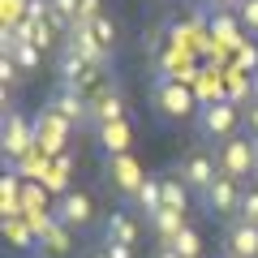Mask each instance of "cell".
<instances>
[{
	"mask_svg": "<svg viewBox=\"0 0 258 258\" xmlns=\"http://www.w3.org/2000/svg\"><path fill=\"white\" fill-rule=\"evenodd\" d=\"M176 176L189 185L194 198H203V194L224 176V172H220V155H215L211 147H203V142H194V147L185 151L181 159H176Z\"/></svg>",
	"mask_w": 258,
	"mask_h": 258,
	"instance_id": "6da1fadb",
	"label": "cell"
},
{
	"mask_svg": "<svg viewBox=\"0 0 258 258\" xmlns=\"http://www.w3.org/2000/svg\"><path fill=\"white\" fill-rule=\"evenodd\" d=\"M237 129H241V108L232 99L203 103L198 116H194V134H198V142H228V138H237Z\"/></svg>",
	"mask_w": 258,
	"mask_h": 258,
	"instance_id": "7a4b0ae2",
	"label": "cell"
},
{
	"mask_svg": "<svg viewBox=\"0 0 258 258\" xmlns=\"http://www.w3.org/2000/svg\"><path fill=\"white\" fill-rule=\"evenodd\" d=\"M151 103L164 120H194L203 103H194V95L185 86H176V78L168 74H155V91H151Z\"/></svg>",
	"mask_w": 258,
	"mask_h": 258,
	"instance_id": "3957f363",
	"label": "cell"
},
{
	"mask_svg": "<svg viewBox=\"0 0 258 258\" xmlns=\"http://www.w3.org/2000/svg\"><path fill=\"white\" fill-rule=\"evenodd\" d=\"M215 155H220V172L232 176V181L245 185V176H258V142L245 138V134L220 142V147H215Z\"/></svg>",
	"mask_w": 258,
	"mask_h": 258,
	"instance_id": "277c9868",
	"label": "cell"
},
{
	"mask_svg": "<svg viewBox=\"0 0 258 258\" xmlns=\"http://www.w3.org/2000/svg\"><path fill=\"white\" fill-rule=\"evenodd\" d=\"M0 147H5V164H13V159H22L26 151H35V120L22 116V108H13V103H5V120H0Z\"/></svg>",
	"mask_w": 258,
	"mask_h": 258,
	"instance_id": "5b68a950",
	"label": "cell"
},
{
	"mask_svg": "<svg viewBox=\"0 0 258 258\" xmlns=\"http://www.w3.org/2000/svg\"><path fill=\"white\" fill-rule=\"evenodd\" d=\"M35 120V142H39V151H47V155H64V142H69V134H74V125L60 116V112L52 108V103H43L39 108V116H30Z\"/></svg>",
	"mask_w": 258,
	"mask_h": 258,
	"instance_id": "8992f818",
	"label": "cell"
},
{
	"mask_svg": "<svg viewBox=\"0 0 258 258\" xmlns=\"http://www.w3.org/2000/svg\"><path fill=\"white\" fill-rule=\"evenodd\" d=\"M241 194H245V185H241V181L220 176V181H215L211 189L198 198V207H203L207 215H215V220H237V211H241Z\"/></svg>",
	"mask_w": 258,
	"mask_h": 258,
	"instance_id": "52a82bcc",
	"label": "cell"
},
{
	"mask_svg": "<svg viewBox=\"0 0 258 258\" xmlns=\"http://www.w3.org/2000/svg\"><path fill=\"white\" fill-rule=\"evenodd\" d=\"M47 103H52V108L60 112L74 129L95 125V103H91V95L78 91V86H60V82H56V91H52V99H47Z\"/></svg>",
	"mask_w": 258,
	"mask_h": 258,
	"instance_id": "ba28073f",
	"label": "cell"
},
{
	"mask_svg": "<svg viewBox=\"0 0 258 258\" xmlns=\"http://www.w3.org/2000/svg\"><path fill=\"white\" fill-rule=\"evenodd\" d=\"M52 215H56L69 232H78V228H91V224H95V203H91V194L69 189V194H60V203H56Z\"/></svg>",
	"mask_w": 258,
	"mask_h": 258,
	"instance_id": "9c48e42d",
	"label": "cell"
},
{
	"mask_svg": "<svg viewBox=\"0 0 258 258\" xmlns=\"http://www.w3.org/2000/svg\"><path fill=\"white\" fill-rule=\"evenodd\" d=\"M64 43L74 47V52L82 56L86 64H91V69H103V64H112V52H108V47L99 43V39H95L91 22H74V30L64 35Z\"/></svg>",
	"mask_w": 258,
	"mask_h": 258,
	"instance_id": "30bf717a",
	"label": "cell"
},
{
	"mask_svg": "<svg viewBox=\"0 0 258 258\" xmlns=\"http://www.w3.org/2000/svg\"><path fill=\"white\" fill-rule=\"evenodd\" d=\"M138 220H134V207H116V211H108V220H103V232H99V245H134L138 241Z\"/></svg>",
	"mask_w": 258,
	"mask_h": 258,
	"instance_id": "8fae6325",
	"label": "cell"
},
{
	"mask_svg": "<svg viewBox=\"0 0 258 258\" xmlns=\"http://www.w3.org/2000/svg\"><path fill=\"white\" fill-rule=\"evenodd\" d=\"M108 176H112V185L125 194L129 203H134V194H138L142 181H147V172L138 168V159H134V155H112L108 159Z\"/></svg>",
	"mask_w": 258,
	"mask_h": 258,
	"instance_id": "7c38bea8",
	"label": "cell"
},
{
	"mask_svg": "<svg viewBox=\"0 0 258 258\" xmlns=\"http://www.w3.org/2000/svg\"><path fill=\"white\" fill-rule=\"evenodd\" d=\"M224 249H228V258H258V228L232 220L224 232Z\"/></svg>",
	"mask_w": 258,
	"mask_h": 258,
	"instance_id": "4fadbf2b",
	"label": "cell"
},
{
	"mask_svg": "<svg viewBox=\"0 0 258 258\" xmlns=\"http://www.w3.org/2000/svg\"><path fill=\"white\" fill-rule=\"evenodd\" d=\"M69 237H74V232H69V228L52 215V220H47V228L39 232L35 254H39V258H69Z\"/></svg>",
	"mask_w": 258,
	"mask_h": 258,
	"instance_id": "5bb4252c",
	"label": "cell"
},
{
	"mask_svg": "<svg viewBox=\"0 0 258 258\" xmlns=\"http://www.w3.org/2000/svg\"><path fill=\"white\" fill-rule=\"evenodd\" d=\"M134 211H142L147 224L164 211V176H147V181H142V189L134 194Z\"/></svg>",
	"mask_w": 258,
	"mask_h": 258,
	"instance_id": "9a60e30c",
	"label": "cell"
},
{
	"mask_svg": "<svg viewBox=\"0 0 258 258\" xmlns=\"http://www.w3.org/2000/svg\"><path fill=\"white\" fill-rule=\"evenodd\" d=\"M5 237H9V245L18 249V254H26V249L39 245V232L30 228L26 215H5Z\"/></svg>",
	"mask_w": 258,
	"mask_h": 258,
	"instance_id": "2e32d148",
	"label": "cell"
},
{
	"mask_svg": "<svg viewBox=\"0 0 258 258\" xmlns=\"http://www.w3.org/2000/svg\"><path fill=\"white\" fill-rule=\"evenodd\" d=\"M189 198H194V194H189V185H185L181 176H164V207H168V211H181L185 215Z\"/></svg>",
	"mask_w": 258,
	"mask_h": 258,
	"instance_id": "e0dca14e",
	"label": "cell"
},
{
	"mask_svg": "<svg viewBox=\"0 0 258 258\" xmlns=\"http://www.w3.org/2000/svg\"><path fill=\"white\" fill-rule=\"evenodd\" d=\"M5 56H13V64H18L22 74H35L39 69V60H43V52H39L35 43H13V47H0Z\"/></svg>",
	"mask_w": 258,
	"mask_h": 258,
	"instance_id": "ac0fdd59",
	"label": "cell"
},
{
	"mask_svg": "<svg viewBox=\"0 0 258 258\" xmlns=\"http://www.w3.org/2000/svg\"><path fill=\"white\" fill-rule=\"evenodd\" d=\"M168 245H172V249H176L181 258H203V237H198V232H194L189 224H185V228L176 232V237L168 241Z\"/></svg>",
	"mask_w": 258,
	"mask_h": 258,
	"instance_id": "d6986e66",
	"label": "cell"
},
{
	"mask_svg": "<svg viewBox=\"0 0 258 258\" xmlns=\"http://www.w3.org/2000/svg\"><path fill=\"white\" fill-rule=\"evenodd\" d=\"M237 22L245 30V39H258V0H237Z\"/></svg>",
	"mask_w": 258,
	"mask_h": 258,
	"instance_id": "ffe728a7",
	"label": "cell"
},
{
	"mask_svg": "<svg viewBox=\"0 0 258 258\" xmlns=\"http://www.w3.org/2000/svg\"><path fill=\"white\" fill-rule=\"evenodd\" d=\"M99 138H103V147H108L112 155H125V125H120V120L99 125Z\"/></svg>",
	"mask_w": 258,
	"mask_h": 258,
	"instance_id": "44dd1931",
	"label": "cell"
},
{
	"mask_svg": "<svg viewBox=\"0 0 258 258\" xmlns=\"http://www.w3.org/2000/svg\"><path fill=\"white\" fill-rule=\"evenodd\" d=\"M241 224H254L258 228V185H245V194H241V211H237Z\"/></svg>",
	"mask_w": 258,
	"mask_h": 258,
	"instance_id": "7402d4cb",
	"label": "cell"
},
{
	"mask_svg": "<svg viewBox=\"0 0 258 258\" xmlns=\"http://www.w3.org/2000/svg\"><path fill=\"white\" fill-rule=\"evenodd\" d=\"M91 30H95V39H99V43L108 47V52H112V47H116V22H112L108 13H99V18L91 22Z\"/></svg>",
	"mask_w": 258,
	"mask_h": 258,
	"instance_id": "603a6c76",
	"label": "cell"
},
{
	"mask_svg": "<svg viewBox=\"0 0 258 258\" xmlns=\"http://www.w3.org/2000/svg\"><path fill=\"white\" fill-rule=\"evenodd\" d=\"M241 134L258 142V103H245V108H241Z\"/></svg>",
	"mask_w": 258,
	"mask_h": 258,
	"instance_id": "cb8c5ba5",
	"label": "cell"
},
{
	"mask_svg": "<svg viewBox=\"0 0 258 258\" xmlns=\"http://www.w3.org/2000/svg\"><path fill=\"white\" fill-rule=\"evenodd\" d=\"M0 18H5V26L22 22L26 18V0H0Z\"/></svg>",
	"mask_w": 258,
	"mask_h": 258,
	"instance_id": "d4e9b609",
	"label": "cell"
},
{
	"mask_svg": "<svg viewBox=\"0 0 258 258\" xmlns=\"http://www.w3.org/2000/svg\"><path fill=\"white\" fill-rule=\"evenodd\" d=\"M103 13V0H82V9H78V22H95Z\"/></svg>",
	"mask_w": 258,
	"mask_h": 258,
	"instance_id": "484cf974",
	"label": "cell"
},
{
	"mask_svg": "<svg viewBox=\"0 0 258 258\" xmlns=\"http://www.w3.org/2000/svg\"><path fill=\"white\" fill-rule=\"evenodd\" d=\"M245 103H258V74L245 78Z\"/></svg>",
	"mask_w": 258,
	"mask_h": 258,
	"instance_id": "4316f807",
	"label": "cell"
},
{
	"mask_svg": "<svg viewBox=\"0 0 258 258\" xmlns=\"http://www.w3.org/2000/svg\"><path fill=\"white\" fill-rule=\"evenodd\" d=\"M108 258H134V245H103Z\"/></svg>",
	"mask_w": 258,
	"mask_h": 258,
	"instance_id": "83f0119b",
	"label": "cell"
},
{
	"mask_svg": "<svg viewBox=\"0 0 258 258\" xmlns=\"http://www.w3.org/2000/svg\"><path fill=\"white\" fill-rule=\"evenodd\" d=\"M151 258H181V254H176L172 245H159V249H155V254H151Z\"/></svg>",
	"mask_w": 258,
	"mask_h": 258,
	"instance_id": "f1b7e54d",
	"label": "cell"
},
{
	"mask_svg": "<svg viewBox=\"0 0 258 258\" xmlns=\"http://www.w3.org/2000/svg\"><path fill=\"white\" fill-rule=\"evenodd\" d=\"M82 258H108V249H103V245H91V249H86Z\"/></svg>",
	"mask_w": 258,
	"mask_h": 258,
	"instance_id": "f546056e",
	"label": "cell"
},
{
	"mask_svg": "<svg viewBox=\"0 0 258 258\" xmlns=\"http://www.w3.org/2000/svg\"><path fill=\"white\" fill-rule=\"evenodd\" d=\"M224 258H228V254H224Z\"/></svg>",
	"mask_w": 258,
	"mask_h": 258,
	"instance_id": "4dcf8cb0",
	"label": "cell"
}]
</instances>
